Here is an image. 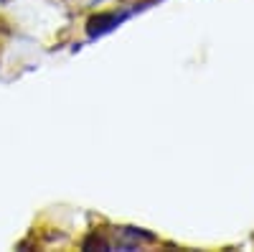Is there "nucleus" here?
Instances as JSON below:
<instances>
[{"label":"nucleus","instance_id":"obj_1","mask_svg":"<svg viewBox=\"0 0 254 252\" xmlns=\"http://www.w3.org/2000/svg\"><path fill=\"white\" fill-rule=\"evenodd\" d=\"M130 15V10H125V13H104V15H97V18H92L89 20V36L94 38V36H102V33H107V31H112L115 26H120L122 20Z\"/></svg>","mask_w":254,"mask_h":252}]
</instances>
